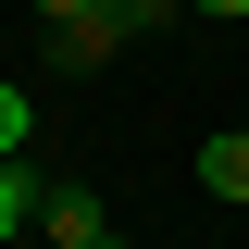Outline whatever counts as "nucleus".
I'll list each match as a JSON object with an SVG mask.
<instances>
[{
    "mask_svg": "<svg viewBox=\"0 0 249 249\" xmlns=\"http://www.w3.org/2000/svg\"><path fill=\"white\" fill-rule=\"evenodd\" d=\"M199 187H212V199H249V124L237 137H199Z\"/></svg>",
    "mask_w": 249,
    "mask_h": 249,
    "instance_id": "f257e3e1",
    "label": "nucleus"
},
{
    "mask_svg": "<svg viewBox=\"0 0 249 249\" xmlns=\"http://www.w3.org/2000/svg\"><path fill=\"white\" fill-rule=\"evenodd\" d=\"M124 50V25H50V62L62 75H88V62H112Z\"/></svg>",
    "mask_w": 249,
    "mask_h": 249,
    "instance_id": "f03ea898",
    "label": "nucleus"
},
{
    "mask_svg": "<svg viewBox=\"0 0 249 249\" xmlns=\"http://www.w3.org/2000/svg\"><path fill=\"white\" fill-rule=\"evenodd\" d=\"M37 212H50V199H37V175H25V162H0V237H13V224H37Z\"/></svg>",
    "mask_w": 249,
    "mask_h": 249,
    "instance_id": "7ed1b4c3",
    "label": "nucleus"
},
{
    "mask_svg": "<svg viewBox=\"0 0 249 249\" xmlns=\"http://www.w3.org/2000/svg\"><path fill=\"white\" fill-rule=\"evenodd\" d=\"M37 224H50L62 249H75V237H88V224H100V199H88V187H50V212H37Z\"/></svg>",
    "mask_w": 249,
    "mask_h": 249,
    "instance_id": "20e7f679",
    "label": "nucleus"
},
{
    "mask_svg": "<svg viewBox=\"0 0 249 249\" xmlns=\"http://www.w3.org/2000/svg\"><path fill=\"white\" fill-rule=\"evenodd\" d=\"M37 13H50V25H124V0H37ZM137 37V25H124Z\"/></svg>",
    "mask_w": 249,
    "mask_h": 249,
    "instance_id": "39448f33",
    "label": "nucleus"
},
{
    "mask_svg": "<svg viewBox=\"0 0 249 249\" xmlns=\"http://www.w3.org/2000/svg\"><path fill=\"white\" fill-rule=\"evenodd\" d=\"M25 150V88H13V75H0V162Z\"/></svg>",
    "mask_w": 249,
    "mask_h": 249,
    "instance_id": "423d86ee",
    "label": "nucleus"
},
{
    "mask_svg": "<svg viewBox=\"0 0 249 249\" xmlns=\"http://www.w3.org/2000/svg\"><path fill=\"white\" fill-rule=\"evenodd\" d=\"M75 249H124V237H112V224H88V237H75Z\"/></svg>",
    "mask_w": 249,
    "mask_h": 249,
    "instance_id": "0eeeda50",
    "label": "nucleus"
},
{
    "mask_svg": "<svg viewBox=\"0 0 249 249\" xmlns=\"http://www.w3.org/2000/svg\"><path fill=\"white\" fill-rule=\"evenodd\" d=\"M199 13H249V0H199Z\"/></svg>",
    "mask_w": 249,
    "mask_h": 249,
    "instance_id": "6e6552de",
    "label": "nucleus"
}]
</instances>
